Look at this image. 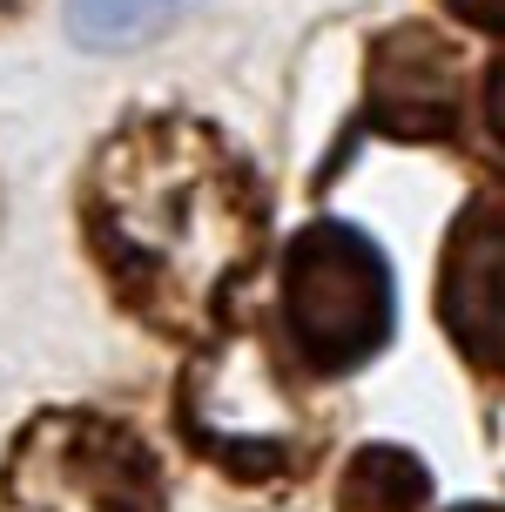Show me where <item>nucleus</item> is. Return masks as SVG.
<instances>
[{"label":"nucleus","instance_id":"obj_1","mask_svg":"<svg viewBox=\"0 0 505 512\" xmlns=\"http://www.w3.org/2000/svg\"><path fill=\"white\" fill-rule=\"evenodd\" d=\"M101 270L149 317H209L256 263V189L243 162L196 122L149 115L122 128L88 182Z\"/></svg>","mask_w":505,"mask_h":512},{"label":"nucleus","instance_id":"obj_2","mask_svg":"<svg viewBox=\"0 0 505 512\" xmlns=\"http://www.w3.org/2000/svg\"><path fill=\"white\" fill-rule=\"evenodd\" d=\"M283 351L303 371H357L391 337V270L351 223H310L283 243Z\"/></svg>","mask_w":505,"mask_h":512},{"label":"nucleus","instance_id":"obj_3","mask_svg":"<svg viewBox=\"0 0 505 512\" xmlns=\"http://www.w3.org/2000/svg\"><path fill=\"white\" fill-rule=\"evenodd\" d=\"M7 512H155L162 479L142 438L101 411H41L0 465Z\"/></svg>","mask_w":505,"mask_h":512},{"label":"nucleus","instance_id":"obj_4","mask_svg":"<svg viewBox=\"0 0 505 512\" xmlns=\"http://www.w3.org/2000/svg\"><path fill=\"white\" fill-rule=\"evenodd\" d=\"M438 310L465 358L505 371V196H485L452 223L445 270H438Z\"/></svg>","mask_w":505,"mask_h":512},{"label":"nucleus","instance_id":"obj_5","mask_svg":"<svg viewBox=\"0 0 505 512\" xmlns=\"http://www.w3.org/2000/svg\"><path fill=\"white\" fill-rule=\"evenodd\" d=\"M452 54L431 34L404 27L371 54V122L391 135H445L452 128Z\"/></svg>","mask_w":505,"mask_h":512},{"label":"nucleus","instance_id":"obj_6","mask_svg":"<svg viewBox=\"0 0 505 512\" xmlns=\"http://www.w3.org/2000/svg\"><path fill=\"white\" fill-rule=\"evenodd\" d=\"M425 465L398 452V445H364L344 479H337V512H418L425 506Z\"/></svg>","mask_w":505,"mask_h":512},{"label":"nucleus","instance_id":"obj_7","mask_svg":"<svg viewBox=\"0 0 505 512\" xmlns=\"http://www.w3.org/2000/svg\"><path fill=\"white\" fill-rule=\"evenodd\" d=\"M169 7H75L81 34H135V27H162Z\"/></svg>","mask_w":505,"mask_h":512},{"label":"nucleus","instance_id":"obj_8","mask_svg":"<svg viewBox=\"0 0 505 512\" xmlns=\"http://www.w3.org/2000/svg\"><path fill=\"white\" fill-rule=\"evenodd\" d=\"M485 122H492V135L505 142V54L492 61V75H485Z\"/></svg>","mask_w":505,"mask_h":512},{"label":"nucleus","instance_id":"obj_9","mask_svg":"<svg viewBox=\"0 0 505 512\" xmlns=\"http://www.w3.org/2000/svg\"><path fill=\"white\" fill-rule=\"evenodd\" d=\"M465 512H492V506H465Z\"/></svg>","mask_w":505,"mask_h":512}]
</instances>
